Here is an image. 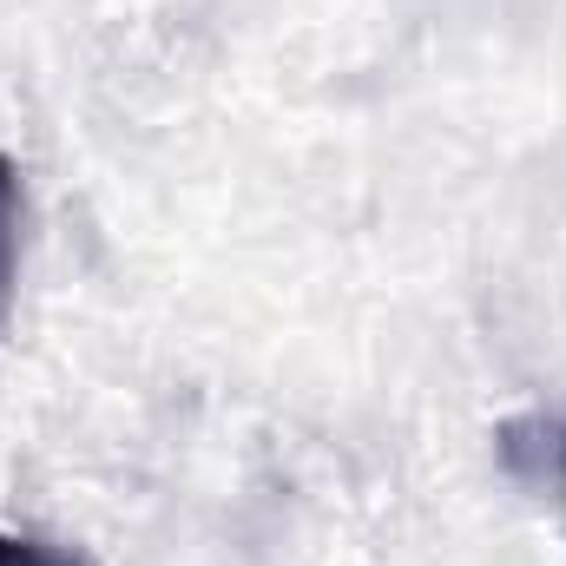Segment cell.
<instances>
[{
	"mask_svg": "<svg viewBox=\"0 0 566 566\" xmlns=\"http://www.w3.org/2000/svg\"><path fill=\"white\" fill-rule=\"evenodd\" d=\"M494 454L527 494L566 501V402H547V409H527V416L501 422L494 428Z\"/></svg>",
	"mask_w": 566,
	"mask_h": 566,
	"instance_id": "obj_1",
	"label": "cell"
},
{
	"mask_svg": "<svg viewBox=\"0 0 566 566\" xmlns=\"http://www.w3.org/2000/svg\"><path fill=\"white\" fill-rule=\"evenodd\" d=\"M0 566H86L80 554L53 547V541H20V534H0Z\"/></svg>",
	"mask_w": 566,
	"mask_h": 566,
	"instance_id": "obj_3",
	"label": "cell"
},
{
	"mask_svg": "<svg viewBox=\"0 0 566 566\" xmlns=\"http://www.w3.org/2000/svg\"><path fill=\"white\" fill-rule=\"evenodd\" d=\"M13 277H20V171L0 151V323L13 310Z\"/></svg>",
	"mask_w": 566,
	"mask_h": 566,
	"instance_id": "obj_2",
	"label": "cell"
}]
</instances>
